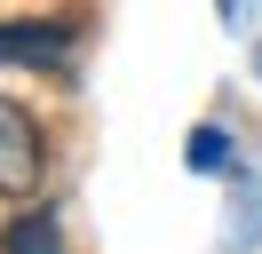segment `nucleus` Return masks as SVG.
I'll return each instance as SVG.
<instances>
[{"label":"nucleus","instance_id":"f03ea898","mask_svg":"<svg viewBox=\"0 0 262 254\" xmlns=\"http://www.w3.org/2000/svg\"><path fill=\"white\" fill-rule=\"evenodd\" d=\"M64 56H72V24H0V64L40 72V64H64Z\"/></svg>","mask_w":262,"mask_h":254},{"label":"nucleus","instance_id":"f257e3e1","mask_svg":"<svg viewBox=\"0 0 262 254\" xmlns=\"http://www.w3.org/2000/svg\"><path fill=\"white\" fill-rule=\"evenodd\" d=\"M40 175H48V143H40V119L24 103L0 95V199H32Z\"/></svg>","mask_w":262,"mask_h":254},{"label":"nucleus","instance_id":"39448f33","mask_svg":"<svg viewBox=\"0 0 262 254\" xmlns=\"http://www.w3.org/2000/svg\"><path fill=\"white\" fill-rule=\"evenodd\" d=\"M214 8H223L230 24H246V8H254V0H214Z\"/></svg>","mask_w":262,"mask_h":254},{"label":"nucleus","instance_id":"7ed1b4c3","mask_svg":"<svg viewBox=\"0 0 262 254\" xmlns=\"http://www.w3.org/2000/svg\"><path fill=\"white\" fill-rule=\"evenodd\" d=\"M0 254H72V246H64V222L56 215H16L0 230Z\"/></svg>","mask_w":262,"mask_h":254},{"label":"nucleus","instance_id":"20e7f679","mask_svg":"<svg viewBox=\"0 0 262 254\" xmlns=\"http://www.w3.org/2000/svg\"><path fill=\"white\" fill-rule=\"evenodd\" d=\"M191 167H199V175L223 167V135H214V127H199V135H191Z\"/></svg>","mask_w":262,"mask_h":254}]
</instances>
